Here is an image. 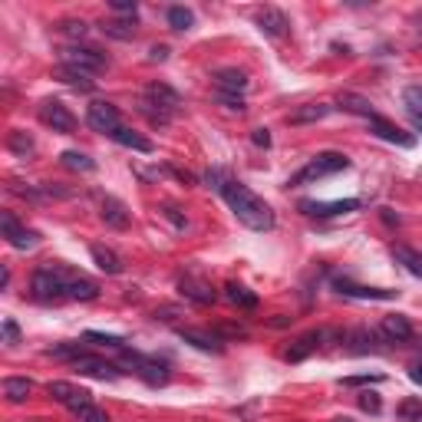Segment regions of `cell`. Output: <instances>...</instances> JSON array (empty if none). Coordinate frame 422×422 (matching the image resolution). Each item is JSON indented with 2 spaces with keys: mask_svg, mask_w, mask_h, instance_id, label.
I'll list each match as a JSON object with an SVG mask.
<instances>
[{
  "mask_svg": "<svg viewBox=\"0 0 422 422\" xmlns=\"http://www.w3.org/2000/svg\"><path fill=\"white\" fill-rule=\"evenodd\" d=\"M221 198L228 202V208L234 211V218L241 221L245 228H251V231H271V228H274L271 204L264 202V198H258L247 185L228 178V182H225V188H221Z\"/></svg>",
  "mask_w": 422,
  "mask_h": 422,
  "instance_id": "obj_1",
  "label": "cell"
},
{
  "mask_svg": "<svg viewBox=\"0 0 422 422\" xmlns=\"http://www.w3.org/2000/svg\"><path fill=\"white\" fill-rule=\"evenodd\" d=\"M67 281H69V274L63 271V267L43 264V267H37L33 277H30V290H33V297L40 300V304H53V300L67 297Z\"/></svg>",
  "mask_w": 422,
  "mask_h": 422,
  "instance_id": "obj_2",
  "label": "cell"
},
{
  "mask_svg": "<svg viewBox=\"0 0 422 422\" xmlns=\"http://www.w3.org/2000/svg\"><path fill=\"white\" fill-rule=\"evenodd\" d=\"M343 168H350V159H346L343 152H320L317 159H310V162L300 168L297 175H290L287 185H313L317 178L337 175V172H343Z\"/></svg>",
  "mask_w": 422,
  "mask_h": 422,
  "instance_id": "obj_3",
  "label": "cell"
},
{
  "mask_svg": "<svg viewBox=\"0 0 422 422\" xmlns=\"http://www.w3.org/2000/svg\"><path fill=\"white\" fill-rule=\"evenodd\" d=\"M60 63H63V67H73V69H82V73H89V76L109 69L106 53H99V50H93V46H80V43L63 46V50H60Z\"/></svg>",
  "mask_w": 422,
  "mask_h": 422,
  "instance_id": "obj_4",
  "label": "cell"
},
{
  "mask_svg": "<svg viewBox=\"0 0 422 422\" xmlns=\"http://www.w3.org/2000/svg\"><path fill=\"white\" fill-rule=\"evenodd\" d=\"M86 123H89L93 132H103V136H112L123 125L119 123V109L112 103H106V99H96V103L86 106Z\"/></svg>",
  "mask_w": 422,
  "mask_h": 422,
  "instance_id": "obj_5",
  "label": "cell"
},
{
  "mask_svg": "<svg viewBox=\"0 0 422 422\" xmlns=\"http://www.w3.org/2000/svg\"><path fill=\"white\" fill-rule=\"evenodd\" d=\"M0 231H3V238H7L10 247H17V251H30V247H37V241H40V234L24 228V225L14 218V211H0Z\"/></svg>",
  "mask_w": 422,
  "mask_h": 422,
  "instance_id": "obj_6",
  "label": "cell"
},
{
  "mask_svg": "<svg viewBox=\"0 0 422 422\" xmlns=\"http://www.w3.org/2000/svg\"><path fill=\"white\" fill-rule=\"evenodd\" d=\"M333 290H337V294H343V297H356V300H396V297H399V290L353 284L350 277H333Z\"/></svg>",
  "mask_w": 422,
  "mask_h": 422,
  "instance_id": "obj_7",
  "label": "cell"
},
{
  "mask_svg": "<svg viewBox=\"0 0 422 422\" xmlns=\"http://www.w3.org/2000/svg\"><path fill=\"white\" fill-rule=\"evenodd\" d=\"M40 119L50 125L53 132H63V136L76 132V116H73L60 99H46V103H43V106H40Z\"/></svg>",
  "mask_w": 422,
  "mask_h": 422,
  "instance_id": "obj_8",
  "label": "cell"
},
{
  "mask_svg": "<svg viewBox=\"0 0 422 422\" xmlns=\"http://www.w3.org/2000/svg\"><path fill=\"white\" fill-rule=\"evenodd\" d=\"M178 290H182V297H188L191 304H202V307L218 300V290L208 284L204 277H198V274H182L178 277Z\"/></svg>",
  "mask_w": 422,
  "mask_h": 422,
  "instance_id": "obj_9",
  "label": "cell"
},
{
  "mask_svg": "<svg viewBox=\"0 0 422 422\" xmlns=\"http://www.w3.org/2000/svg\"><path fill=\"white\" fill-rule=\"evenodd\" d=\"M142 99H149L152 106H159L162 112H168V116H175L178 109H182V96L168 86V82H149L146 86V93H142Z\"/></svg>",
  "mask_w": 422,
  "mask_h": 422,
  "instance_id": "obj_10",
  "label": "cell"
},
{
  "mask_svg": "<svg viewBox=\"0 0 422 422\" xmlns=\"http://www.w3.org/2000/svg\"><path fill=\"white\" fill-rule=\"evenodd\" d=\"M346 340H350V353H356V356L383 353V350H386L383 343H389L383 333H376V330H369V327H356L353 333H346Z\"/></svg>",
  "mask_w": 422,
  "mask_h": 422,
  "instance_id": "obj_11",
  "label": "cell"
},
{
  "mask_svg": "<svg viewBox=\"0 0 422 422\" xmlns=\"http://www.w3.org/2000/svg\"><path fill=\"white\" fill-rule=\"evenodd\" d=\"M73 367L80 369L82 376H96V380H119L123 376V369L116 367V363H106V360H99V356H80V360H73Z\"/></svg>",
  "mask_w": 422,
  "mask_h": 422,
  "instance_id": "obj_12",
  "label": "cell"
},
{
  "mask_svg": "<svg viewBox=\"0 0 422 422\" xmlns=\"http://www.w3.org/2000/svg\"><path fill=\"white\" fill-rule=\"evenodd\" d=\"M258 30L264 33V37H271V40H281L287 30H290V20H287L284 10L264 7V10H258Z\"/></svg>",
  "mask_w": 422,
  "mask_h": 422,
  "instance_id": "obj_13",
  "label": "cell"
},
{
  "mask_svg": "<svg viewBox=\"0 0 422 422\" xmlns=\"http://www.w3.org/2000/svg\"><path fill=\"white\" fill-rule=\"evenodd\" d=\"M300 208L307 215H317V218H333V215H350L360 208V198H343V202H300Z\"/></svg>",
  "mask_w": 422,
  "mask_h": 422,
  "instance_id": "obj_14",
  "label": "cell"
},
{
  "mask_svg": "<svg viewBox=\"0 0 422 422\" xmlns=\"http://www.w3.org/2000/svg\"><path fill=\"white\" fill-rule=\"evenodd\" d=\"M369 129H373L380 139H386V142L399 146V149H412V146H416V136L403 132L399 125H393L389 119H383V116H373V119H369Z\"/></svg>",
  "mask_w": 422,
  "mask_h": 422,
  "instance_id": "obj_15",
  "label": "cell"
},
{
  "mask_svg": "<svg viewBox=\"0 0 422 422\" xmlns=\"http://www.w3.org/2000/svg\"><path fill=\"white\" fill-rule=\"evenodd\" d=\"M99 215H103V221H106V228H116V231H125V228H129V221H132L129 208H125L119 198H112V195H106V198H103V204H99Z\"/></svg>",
  "mask_w": 422,
  "mask_h": 422,
  "instance_id": "obj_16",
  "label": "cell"
},
{
  "mask_svg": "<svg viewBox=\"0 0 422 422\" xmlns=\"http://www.w3.org/2000/svg\"><path fill=\"white\" fill-rule=\"evenodd\" d=\"M178 337L185 343H191V346H198V350H204V353H225V340H221L215 330H178Z\"/></svg>",
  "mask_w": 422,
  "mask_h": 422,
  "instance_id": "obj_17",
  "label": "cell"
},
{
  "mask_svg": "<svg viewBox=\"0 0 422 422\" xmlns=\"http://www.w3.org/2000/svg\"><path fill=\"white\" fill-rule=\"evenodd\" d=\"M380 333L389 343H409L412 340V324H409L403 313H389V317H383Z\"/></svg>",
  "mask_w": 422,
  "mask_h": 422,
  "instance_id": "obj_18",
  "label": "cell"
},
{
  "mask_svg": "<svg viewBox=\"0 0 422 422\" xmlns=\"http://www.w3.org/2000/svg\"><path fill=\"white\" fill-rule=\"evenodd\" d=\"M215 86H218V93H238L245 96L247 89V73L245 69H234V67H225V69H215Z\"/></svg>",
  "mask_w": 422,
  "mask_h": 422,
  "instance_id": "obj_19",
  "label": "cell"
},
{
  "mask_svg": "<svg viewBox=\"0 0 422 422\" xmlns=\"http://www.w3.org/2000/svg\"><path fill=\"white\" fill-rule=\"evenodd\" d=\"M324 340V330H313V333H304V337H297V340L287 346L284 360L287 363H300V360H307V356L317 350V343Z\"/></svg>",
  "mask_w": 422,
  "mask_h": 422,
  "instance_id": "obj_20",
  "label": "cell"
},
{
  "mask_svg": "<svg viewBox=\"0 0 422 422\" xmlns=\"http://www.w3.org/2000/svg\"><path fill=\"white\" fill-rule=\"evenodd\" d=\"M333 106L330 103H307V106H300L287 116V123L290 125H310V123H320V119H327Z\"/></svg>",
  "mask_w": 422,
  "mask_h": 422,
  "instance_id": "obj_21",
  "label": "cell"
},
{
  "mask_svg": "<svg viewBox=\"0 0 422 422\" xmlns=\"http://www.w3.org/2000/svg\"><path fill=\"white\" fill-rule=\"evenodd\" d=\"M56 80L67 82V86H73V89H82V93H93L96 89V80L89 76V73H82V69H73V67H56Z\"/></svg>",
  "mask_w": 422,
  "mask_h": 422,
  "instance_id": "obj_22",
  "label": "cell"
},
{
  "mask_svg": "<svg viewBox=\"0 0 422 422\" xmlns=\"http://www.w3.org/2000/svg\"><path fill=\"white\" fill-rule=\"evenodd\" d=\"M112 139L119 142V146H125V149H132V152H142V155H149L155 146H152V139L146 136H139L136 129H129V125H119L116 132H112Z\"/></svg>",
  "mask_w": 422,
  "mask_h": 422,
  "instance_id": "obj_23",
  "label": "cell"
},
{
  "mask_svg": "<svg viewBox=\"0 0 422 422\" xmlns=\"http://www.w3.org/2000/svg\"><path fill=\"white\" fill-rule=\"evenodd\" d=\"M89 254H93V261H96V267L103 274H123V258L112 251V247H106V245H93L89 247Z\"/></svg>",
  "mask_w": 422,
  "mask_h": 422,
  "instance_id": "obj_24",
  "label": "cell"
},
{
  "mask_svg": "<svg viewBox=\"0 0 422 422\" xmlns=\"http://www.w3.org/2000/svg\"><path fill=\"white\" fill-rule=\"evenodd\" d=\"M337 106H340V109H346V112H353V116H367V119H373V116H376L373 103H369L367 96H360V93H340Z\"/></svg>",
  "mask_w": 422,
  "mask_h": 422,
  "instance_id": "obj_25",
  "label": "cell"
},
{
  "mask_svg": "<svg viewBox=\"0 0 422 422\" xmlns=\"http://www.w3.org/2000/svg\"><path fill=\"white\" fill-rule=\"evenodd\" d=\"M67 297L69 300H96L99 297V287L89 277H69L67 281Z\"/></svg>",
  "mask_w": 422,
  "mask_h": 422,
  "instance_id": "obj_26",
  "label": "cell"
},
{
  "mask_svg": "<svg viewBox=\"0 0 422 422\" xmlns=\"http://www.w3.org/2000/svg\"><path fill=\"white\" fill-rule=\"evenodd\" d=\"M99 30H103L106 37H112V40H132V37H136V17H132V20H103Z\"/></svg>",
  "mask_w": 422,
  "mask_h": 422,
  "instance_id": "obj_27",
  "label": "cell"
},
{
  "mask_svg": "<svg viewBox=\"0 0 422 422\" xmlns=\"http://www.w3.org/2000/svg\"><path fill=\"white\" fill-rule=\"evenodd\" d=\"M393 258L399 261L412 277H422V254L419 251H412V247H406V245H393Z\"/></svg>",
  "mask_w": 422,
  "mask_h": 422,
  "instance_id": "obj_28",
  "label": "cell"
},
{
  "mask_svg": "<svg viewBox=\"0 0 422 422\" xmlns=\"http://www.w3.org/2000/svg\"><path fill=\"white\" fill-rule=\"evenodd\" d=\"M30 393H33V383L24 380V376H10V380H3V396H7L10 403H27Z\"/></svg>",
  "mask_w": 422,
  "mask_h": 422,
  "instance_id": "obj_29",
  "label": "cell"
},
{
  "mask_svg": "<svg viewBox=\"0 0 422 422\" xmlns=\"http://www.w3.org/2000/svg\"><path fill=\"white\" fill-rule=\"evenodd\" d=\"M225 297L231 300V304H238V307H245V310H254V307H258V297H254L245 284H234V281L225 284Z\"/></svg>",
  "mask_w": 422,
  "mask_h": 422,
  "instance_id": "obj_30",
  "label": "cell"
},
{
  "mask_svg": "<svg viewBox=\"0 0 422 422\" xmlns=\"http://www.w3.org/2000/svg\"><path fill=\"white\" fill-rule=\"evenodd\" d=\"M168 27L178 30V33H185V30L195 27V14H191L188 7H168Z\"/></svg>",
  "mask_w": 422,
  "mask_h": 422,
  "instance_id": "obj_31",
  "label": "cell"
},
{
  "mask_svg": "<svg viewBox=\"0 0 422 422\" xmlns=\"http://www.w3.org/2000/svg\"><path fill=\"white\" fill-rule=\"evenodd\" d=\"M7 149L14 152V155H20V159H27V155H33V139L27 136V132H20V129H14L10 136H7Z\"/></svg>",
  "mask_w": 422,
  "mask_h": 422,
  "instance_id": "obj_32",
  "label": "cell"
},
{
  "mask_svg": "<svg viewBox=\"0 0 422 422\" xmlns=\"http://www.w3.org/2000/svg\"><path fill=\"white\" fill-rule=\"evenodd\" d=\"M60 159H63V165H67V168H73V172H93V168H96L93 159H89V155H82V152H76V149L63 152Z\"/></svg>",
  "mask_w": 422,
  "mask_h": 422,
  "instance_id": "obj_33",
  "label": "cell"
},
{
  "mask_svg": "<svg viewBox=\"0 0 422 422\" xmlns=\"http://www.w3.org/2000/svg\"><path fill=\"white\" fill-rule=\"evenodd\" d=\"M136 109H139V116H146L152 125H168V123H172V116H168V112H162L159 106H152L149 99H139Z\"/></svg>",
  "mask_w": 422,
  "mask_h": 422,
  "instance_id": "obj_34",
  "label": "cell"
},
{
  "mask_svg": "<svg viewBox=\"0 0 422 422\" xmlns=\"http://www.w3.org/2000/svg\"><path fill=\"white\" fill-rule=\"evenodd\" d=\"M403 103H406V112L412 119H422V86H406Z\"/></svg>",
  "mask_w": 422,
  "mask_h": 422,
  "instance_id": "obj_35",
  "label": "cell"
},
{
  "mask_svg": "<svg viewBox=\"0 0 422 422\" xmlns=\"http://www.w3.org/2000/svg\"><path fill=\"white\" fill-rule=\"evenodd\" d=\"M86 343H96V346H109V350H125V340L116 337V333H99V330H89L86 333Z\"/></svg>",
  "mask_w": 422,
  "mask_h": 422,
  "instance_id": "obj_36",
  "label": "cell"
},
{
  "mask_svg": "<svg viewBox=\"0 0 422 422\" xmlns=\"http://www.w3.org/2000/svg\"><path fill=\"white\" fill-rule=\"evenodd\" d=\"M46 393H50V399H56V403H63V406H67L69 399L76 396V386L67 383V380H53L50 386H46Z\"/></svg>",
  "mask_w": 422,
  "mask_h": 422,
  "instance_id": "obj_37",
  "label": "cell"
},
{
  "mask_svg": "<svg viewBox=\"0 0 422 422\" xmlns=\"http://www.w3.org/2000/svg\"><path fill=\"white\" fill-rule=\"evenodd\" d=\"M46 353L56 356V360H69V363H73V360H80V356H86L80 343H56V346H50Z\"/></svg>",
  "mask_w": 422,
  "mask_h": 422,
  "instance_id": "obj_38",
  "label": "cell"
},
{
  "mask_svg": "<svg viewBox=\"0 0 422 422\" xmlns=\"http://www.w3.org/2000/svg\"><path fill=\"white\" fill-rule=\"evenodd\" d=\"M399 416L406 422H422V399H416V396L403 399V403H399Z\"/></svg>",
  "mask_w": 422,
  "mask_h": 422,
  "instance_id": "obj_39",
  "label": "cell"
},
{
  "mask_svg": "<svg viewBox=\"0 0 422 422\" xmlns=\"http://www.w3.org/2000/svg\"><path fill=\"white\" fill-rule=\"evenodd\" d=\"M56 30H60L63 37H69V40H82L89 27H86V20H60V24H56Z\"/></svg>",
  "mask_w": 422,
  "mask_h": 422,
  "instance_id": "obj_40",
  "label": "cell"
},
{
  "mask_svg": "<svg viewBox=\"0 0 422 422\" xmlns=\"http://www.w3.org/2000/svg\"><path fill=\"white\" fill-rule=\"evenodd\" d=\"M89 406H93V393H89V389H76V396L67 403V409H69V412H76V416L86 412Z\"/></svg>",
  "mask_w": 422,
  "mask_h": 422,
  "instance_id": "obj_41",
  "label": "cell"
},
{
  "mask_svg": "<svg viewBox=\"0 0 422 422\" xmlns=\"http://www.w3.org/2000/svg\"><path fill=\"white\" fill-rule=\"evenodd\" d=\"M218 103L225 106V109H231V112H245V96H238V93H218Z\"/></svg>",
  "mask_w": 422,
  "mask_h": 422,
  "instance_id": "obj_42",
  "label": "cell"
},
{
  "mask_svg": "<svg viewBox=\"0 0 422 422\" xmlns=\"http://www.w3.org/2000/svg\"><path fill=\"white\" fill-rule=\"evenodd\" d=\"M356 403H360V409L369 412V416H380V409H383V403H380V396H376V393H360Z\"/></svg>",
  "mask_w": 422,
  "mask_h": 422,
  "instance_id": "obj_43",
  "label": "cell"
},
{
  "mask_svg": "<svg viewBox=\"0 0 422 422\" xmlns=\"http://www.w3.org/2000/svg\"><path fill=\"white\" fill-rule=\"evenodd\" d=\"M215 333H218L221 340H245V337H247L245 327H218Z\"/></svg>",
  "mask_w": 422,
  "mask_h": 422,
  "instance_id": "obj_44",
  "label": "cell"
},
{
  "mask_svg": "<svg viewBox=\"0 0 422 422\" xmlns=\"http://www.w3.org/2000/svg\"><path fill=\"white\" fill-rule=\"evenodd\" d=\"M162 215H165L168 221H172L175 228H188V221H185V215H178V208H175V204H165V208H162Z\"/></svg>",
  "mask_w": 422,
  "mask_h": 422,
  "instance_id": "obj_45",
  "label": "cell"
},
{
  "mask_svg": "<svg viewBox=\"0 0 422 422\" xmlns=\"http://www.w3.org/2000/svg\"><path fill=\"white\" fill-rule=\"evenodd\" d=\"M80 422H109V416H106L103 409L89 406V409H86V412H80Z\"/></svg>",
  "mask_w": 422,
  "mask_h": 422,
  "instance_id": "obj_46",
  "label": "cell"
},
{
  "mask_svg": "<svg viewBox=\"0 0 422 422\" xmlns=\"http://www.w3.org/2000/svg\"><path fill=\"white\" fill-rule=\"evenodd\" d=\"M251 142H254L258 149H271V132H267V129H254V132H251Z\"/></svg>",
  "mask_w": 422,
  "mask_h": 422,
  "instance_id": "obj_47",
  "label": "cell"
},
{
  "mask_svg": "<svg viewBox=\"0 0 422 422\" xmlns=\"http://www.w3.org/2000/svg\"><path fill=\"white\" fill-rule=\"evenodd\" d=\"M116 14H129V17H136V0H112L109 3Z\"/></svg>",
  "mask_w": 422,
  "mask_h": 422,
  "instance_id": "obj_48",
  "label": "cell"
},
{
  "mask_svg": "<svg viewBox=\"0 0 422 422\" xmlns=\"http://www.w3.org/2000/svg\"><path fill=\"white\" fill-rule=\"evenodd\" d=\"M380 380H383L380 373H373V376H346L343 386H363V383H380Z\"/></svg>",
  "mask_w": 422,
  "mask_h": 422,
  "instance_id": "obj_49",
  "label": "cell"
},
{
  "mask_svg": "<svg viewBox=\"0 0 422 422\" xmlns=\"http://www.w3.org/2000/svg\"><path fill=\"white\" fill-rule=\"evenodd\" d=\"M3 337H7V343H17V340H20V327H17L14 320H3Z\"/></svg>",
  "mask_w": 422,
  "mask_h": 422,
  "instance_id": "obj_50",
  "label": "cell"
},
{
  "mask_svg": "<svg viewBox=\"0 0 422 422\" xmlns=\"http://www.w3.org/2000/svg\"><path fill=\"white\" fill-rule=\"evenodd\" d=\"M149 60H152V63H162V60H168V46H152Z\"/></svg>",
  "mask_w": 422,
  "mask_h": 422,
  "instance_id": "obj_51",
  "label": "cell"
},
{
  "mask_svg": "<svg viewBox=\"0 0 422 422\" xmlns=\"http://www.w3.org/2000/svg\"><path fill=\"white\" fill-rule=\"evenodd\" d=\"M409 376H412V383H416V386H422V363H412Z\"/></svg>",
  "mask_w": 422,
  "mask_h": 422,
  "instance_id": "obj_52",
  "label": "cell"
},
{
  "mask_svg": "<svg viewBox=\"0 0 422 422\" xmlns=\"http://www.w3.org/2000/svg\"><path fill=\"white\" fill-rule=\"evenodd\" d=\"M380 215H383V221H386V225H399V215H393L389 208H383Z\"/></svg>",
  "mask_w": 422,
  "mask_h": 422,
  "instance_id": "obj_53",
  "label": "cell"
},
{
  "mask_svg": "<svg viewBox=\"0 0 422 422\" xmlns=\"http://www.w3.org/2000/svg\"><path fill=\"white\" fill-rule=\"evenodd\" d=\"M287 324H290L287 317H274V320H271V327H287Z\"/></svg>",
  "mask_w": 422,
  "mask_h": 422,
  "instance_id": "obj_54",
  "label": "cell"
},
{
  "mask_svg": "<svg viewBox=\"0 0 422 422\" xmlns=\"http://www.w3.org/2000/svg\"><path fill=\"white\" fill-rule=\"evenodd\" d=\"M412 20H416V27L422 30V10H419V14H416V17H412Z\"/></svg>",
  "mask_w": 422,
  "mask_h": 422,
  "instance_id": "obj_55",
  "label": "cell"
},
{
  "mask_svg": "<svg viewBox=\"0 0 422 422\" xmlns=\"http://www.w3.org/2000/svg\"><path fill=\"white\" fill-rule=\"evenodd\" d=\"M412 123H416V129H419V132H422V119H412Z\"/></svg>",
  "mask_w": 422,
  "mask_h": 422,
  "instance_id": "obj_56",
  "label": "cell"
},
{
  "mask_svg": "<svg viewBox=\"0 0 422 422\" xmlns=\"http://www.w3.org/2000/svg\"><path fill=\"white\" fill-rule=\"evenodd\" d=\"M333 422H350V419H346V416H343V419H333Z\"/></svg>",
  "mask_w": 422,
  "mask_h": 422,
  "instance_id": "obj_57",
  "label": "cell"
}]
</instances>
